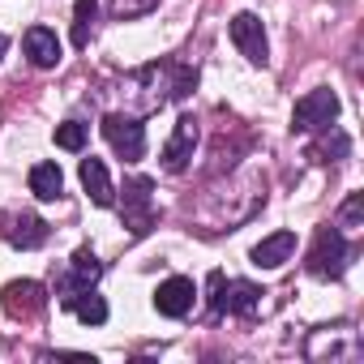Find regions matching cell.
I'll use <instances>...</instances> for the list:
<instances>
[{"mask_svg":"<svg viewBox=\"0 0 364 364\" xmlns=\"http://www.w3.org/2000/svg\"><path fill=\"white\" fill-rule=\"evenodd\" d=\"M347 262H351V245H347V236H343L334 223L317 228L313 249H309V257H304V270H309L313 279H343Z\"/></svg>","mask_w":364,"mask_h":364,"instance_id":"6da1fadb","label":"cell"},{"mask_svg":"<svg viewBox=\"0 0 364 364\" xmlns=\"http://www.w3.org/2000/svg\"><path fill=\"white\" fill-rule=\"evenodd\" d=\"M206 287H210V313H215V317H223V313L253 317V313L262 309V296H266L262 287H253V283H245V279H223V270H210Z\"/></svg>","mask_w":364,"mask_h":364,"instance_id":"7a4b0ae2","label":"cell"},{"mask_svg":"<svg viewBox=\"0 0 364 364\" xmlns=\"http://www.w3.org/2000/svg\"><path fill=\"white\" fill-rule=\"evenodd\" d=\"M120 219H124V228H129L133 236H150V228H154V180H150V176L124 180Z\"/></svg>","mask_w":364,"mask_h":364,"instance_id":"3957f363","label":"cell"},{"mask_svg":"<svg viewBox=\"0 0 364 364\" xmlns=\"http://www.w3.org/2000/svg\"><path fill=\"white\" fill-rule=\"evenodd\" d=\"M338 120V95L334 90H309L300 103H296V112H291V133H321V129H330Z\"/></svg>","mask_w":364,"mask_h":364,"instance_id":"277c9868","label":"cell"},{"mask_svg":"<svg viewBox=\"0 0 364 364\" xmlns=\"http://www.w3.org/2000/svg\"><path fill=\"white\" fill-rule=\"evenodd\" d=\"M99 274H103V262L90 253V245H82V249L69 257V270L56 279V296H60V304L69 309L82 291H90V287L99 283Z\"/></svg>","mask_w":364,"mask_h":364,"instance_id":"5b68a950","label":"cell"},{"mask_svg":"<svg viewBox=\"0 0 364 364\" xmlns=\"http://www.w3.org/2000/svg\"><path fill=\"white\" fill-rule=\"evenodd\" d=\"M103 137H107V146H112L124 163H137V159L146 154V124H141L137 116H124V112L103 116Z\"/></svg>","mask_w":364,"mask_h":364,"instance_id":"8992f818","label":"cell"},{"mask_svg":"<svg viewBox=\"0 0 364 364\" xmlns=\"http://www.w3.org/2000/svg\"><path fill=\"white\" fill-rule=\"evenodd\" d=\"M198 116H180L176 120V129H171V137H167V146H163V171L167 176H180V171H189V159H193V150H198Z\"/></svg>","mask_w":364,"mask_h":364,"instance_id":"52a82bcc","label":"cell"},{"mask_svg":"<svg viewBox=\"0 0 364 364\" xmlns=\"http://www.w3.org/2000/svg\"><path fill=\"white\" fill-rule=\"evenodd\" d=\"M0 304H5V313L14 321H31V317H39L48 309V291L35 279H14L5 291H0Z\"/></svg>","mask_w":364,"mask_h":364,"instance_id":"ba28073f","label":"cell"},{"mask_svg":"<svg viewBox=\"0 0 364 364\" xmlns=\"http://www.w3.org/2000/svg\"><path fill=\"white\" fill-rule=\"evenodd\" d=\"M232 43L240 48V56L249 65H266L270 60V43H266L262 18H253V14H236L232 18Z\"/></svg>","mask_w":364,"mask_h":364,"instance_id":"9c48e42d","label":"cell"},{"mask_svg":"<svg viewBox=\"0 0 364 364\" xmlns=\"http://www.w3.org/2000/svg\"><path fill=\"white\" fill-rule=\"evenodd\" d=\"M193 300H198V287H193V279H185V274H171V279L159 283V291H154V309H159L163 317H189Z\"/></svg>","mask_w":364,"mask_h":364,"instance_id":"30bf717a","label":"cell"},{"mask_svg":"<svg viewBox=\"0 0 364 364\" xmlns=\"http://www.w3.org/2000/svg\"><path fill=\"white\" fill-rule=\"evenodd\" d=\"M77 176H82V189L90 193V202L95 206H116V185H112V176H107V167H103V159H82V167H77Z\"/></svg>","mask_w":364,"mask_h":364,"instance_id":"8fae6325","label":"cell"},{"mask_svg":"<svg viewBox=\"0 0 364 364\" xmlns=\"http://www.w3.org/2000/svg\"><path fill=\"white\" fill-rule=\"evenodd\" d=\"M22 48H26V56H31L35 69H56V65H60V39H56V31H48V26H31V31L22 35Z\"/></svg>","mask_w":364,"mask_h":364,"instance_id":"7c38bea8","label":"cell"},{"mask_svg":"<svg viewBox=\"0 0 364 364\" xmlns=\"http://www.w3.org/2000/svg\"><path fill=\"white\" fill-rule=\"evenodd\" d=\"M291 253H296V232H274V236L257 240L249 257L257 270H279L283 262H291Z\"/></svg>","mask_w":364,"mask_h":364,"instance_id":"4fadbf2b","label":"cell"},{"mask_svg":"<svg viewBox=\"0 0 364 364\" xmlns=\"http://www.w3.org/2000/svg\"><path fill=\"white\" fill-rule=\"evenodd\" d=\"M31 193H35L39 202H56V198L65 193V171H60L56 163H35V167H31Z\"/></svg>","mask_w":364,"mask_h":364,"instance_id":"5bb4252c","label":"cell"},{"mask_svg":"<svg viewBox=\"0 0 364 364\" xmlns=\"http://www.w3.org/2000/svg\"><path fill=\"white\" fill-rule=\"evenodd\" d=\"M48 236H52V228L39 215H18L14 219V232H9V240L18 249H39V245H48Z\"/></svg>","mask_w":364,"mask_h":364,"instance_id":"9a60e30c","label":"cell"},{"mask_svg":"<svg viewBox=\"0 0 364 364\" xmlns=\"http://www.w3.org/2000/svg\"><path fill=\"white\" fill-rule=\"evenodd\" d=\"M347 150H351V141H347V137H343V133L330 124V129H321V141H313V146H309V159H317V163H330V159H343Z\"/></svg>","mask_w":364,"mask_h":364,"instance_id":"2e32d148","label":"cell"},{"mask_svg":"<svg viewBox=\"0 0 364 364\" xmlns=\"http://www.w3.org/2000/svg\"><path fill=\"white\" fill-rule=\"evenodd\" d=\"M95 18H99V0H77V5H73V48H86L90 43Z\"/></svg>","mask_w":364,"mask_h":364,"instance_id":"e0dca14e","label":"cell"},{"mask_svg":"<svg viewBox=\"0 0 364 364\" xmlns=\"http://www.w3.org/2000/svg\"><path fill=\"white\" fill-rule=\"evenodd\" d=\"M69 309H73L86 326H103V321H107V304H103V296H95V291H82Z\"/></svg>","mask_w":364,"mask_h":364,"instance_id":"ac0fdd59","label":"cell"},{"mask_svg":"<svg viewBox=\"0 0 364 364\" xmlns=\"http://www.w3.org/2000/svg\"><path fill=\"white\" fill-rule=\"evenodd\" d=\"M86 137H90V129H86L82 120L56 124V146H60V150H86Z\"/></svg>","mask_w":364,"mask_h":364,"instance_id":"d6986e66","label":"cell"},{"mask_svg":"<svg viewBox=\"0 0 364 364\" xmlns=\"http://www.w3.org/2000/svg\"><path fill=\"white\" fill-rule=\"evenodd\" d=\"M360 223H364V193H347V202L338 206V223H334V228L360 232Z\"/></svg>","mask_w":364,"mask_h":364,"instance_id":"ffe728a7","label":"cell"},{"mask_svg":"<svg viewBox=\"0 0 364 364\" xmlns=\"http://www.w3.org/2000/svg\"><path fill=\"white\" fill-rule=\"evenodd\" d=\"M150 9H159V0H112V18H116V22L146 18Z\"/></svg>","mask_w":364,"mask_h":364,"instance_id":"44dd1931","label":"cell"},{"mask_svg":"<svg viewBox=\"0 0 364 364\" xmlns=\"http://www.w3.org/2000/svg\"><path fill=\"white\" fill-rule=\"evenodd\" d=\"M5 52H9V39H5V35H0V56H5Z\"/></svg>","mask_w":364,"mask_h":364,"instance_id":"7402d4cb","label":"cell"}]
</instances>
